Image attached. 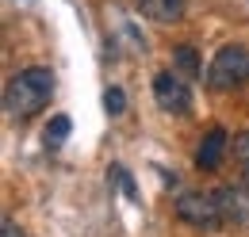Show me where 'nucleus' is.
I'll list each match as a JSON object with an SVG mask.
<instances>
[{"label":"nucleus","instance_id":"f257e3e1","mask_svg":"<svg viewBox=\"0 0 249 237\" xmlns=\"http://www.w3.org/2000/svg\"><path fill=\"white\" fill-rule=\"evenodd\" d=\"M50 92H54V73L42 69V65H31V69H23L19 77L8 81L4 103H8V111L16 118H31L50 103Z\"/></svg>","mask_w":249,"mask_h":237},{"label":"nucleus","instance_id":"f03ea898","mask_svg":"<svg viewBox=\"0 0 249 237\" xmlns=\"http://www.w3.org/2000/svg\"><path fill=\"white\" fill-rule=\"evenodd\" d=\"M207 81L211 88H242L249 85V50L230 42L215 54V61L207 65Z\"/></svg>","mask_w":249,"mask_h":237},{"label":"nucleus","instance_id":"7ed1b4c3","mask_svg":"<svg viewBox=\"0 0 249 237\" xmlns=\"http://www.w3.org/2000/svg\"><path fill=\"white\" fill-rule=\"evenodd\" d=\"M177 214L184 218L188 226H203V230H215L222 222V203H218V191H184L177 199Z\"/></svg>","mask_w":249,"mask_h":237},{"label":"nucleus","instance_id":"20e7f679","mask_svg":"<svg viewBox=\"0 0 249 237\" xmlns=\"http://www.w3.org/2000/svg\"><path fill=\"white\" fill-rule=\"evenodd\" d=\"M154 96H157V107L169 111V115H184L192 107V92H188L184 77L173 69V73H161L154 81Z\"/></svg>","mask_w":249,"mask_h":237},{"label":"nucleus","instance_id":"39448f33","mask_svg":"<svg viewBox=\"0 0 249 237\" xmlns=\"http://www.w3.org/2000/svg\"><path fill=\"white\" fill-rule=\"evenodd\" d=\"M226 146H230L226 130H222V126H211V130L203 134L199 149H196V165H199L203 172H215L218 165H222V157H226Z\"/></svg>","mask_w":249,"mask_h":237},{"label":"nucleus","instance_id":"423d86ee","mask_svg":"<svg viewBox=\"0 0 249 237\" xmlns=\"http://www.w3.org/2000/svg\"><path fill=\"white\" fill-rule=\"evenodd\" d=\"M218 203H222V222H234V226H249V187H222L218 191Z\"/></svg>","mask_w":249,"mask_h":237},{"label":"nucleus","instance_id":"0eeeda50","mask_svg":"<svg viewBox=\"0 0 249 237\" xmlns=\"http://www.w3.org/2000/svg\"><path fill=\"white\" fill-rule=\"evenodd\" d=\"M138 12L157 23H177L184 16V0H138Z\"/></svg>","mask_w":249,"mask_h":237},{"label":"nucleus","instance_id":"6e6552de","mask_svg":"<svg viewBox=\"0 0 249 237\" xmlns=\"http://www.w3.org/2000/svg\"><path fill=\"white\" fill-rule=\"evenodd\" d=\"M173 69L180 77H203V61H199V54L192 46H177L173 50Z\"/></svg>","mask_w":249,"mask_h":237},{"label":"nucleus","instance_id":"1a4fd4ad","mask_svg":"<svg viewBox=\"0 0 249 237\" xmlns=\"http://www.w3.org/2000/svg\"><path fill=\"white\" fill-rule=\"evenodd\" d=\"M107 180H115V184H119V191H123L126 199H130V203H138V184H134V176L126 172L123 165H111V169H107Z\"/></svg>","mask_w":249,"mask_h":237},{"label":"nucleus","instance_id":"9d476101","mask_svg":"<svg viewBox=\"0 0 249 237\" xmlns=\"http://www.w3.org/2000/svg\"><path fill=\"white\" fill-rule=\"evenodd\" d=\"M69 126H73L69 115H54V118H50V126H46V146H50V149L62 146L65 138H69Z\"/></svg>","mask_w":249,"mask_h":237},{"label":"nucleus","instance_id":"9b49d317","mask_svg":"<svg viewBox=\"0 0 249 237\" xmlns=\"http://www.w3.org/2000/svg\"><path fill=\"white\" fill-rule=\"evenodd\" d=\"M123 107H126L123 88H107L104 92V111H107V115H123Z\"/></svg>","mask_w":249,"mask_h":237},{"label":"nucleus","instance_id":"f8f14e48","mask_svg":"<svg viewBox=\"0 0 249 237\" xmlns=\"http://www.w3.org/2000/svg\"><path fill=\"white\" fill-rule=\"evenodd\" d=\"M230 149H234V161H242V165H249V130H242V134H234V142H230Z\"/></svg>","mask_w":249,"mask_h":237},{"label":"nucleus","instance_id":"ddd939ff","mask_svg":"<svg viewBox=\"0 0 249 237\" xmlns=\"http://www.w3.org/2000/svg\"><path fill=\"white\" fill-rule=\"evenodd\" d=\"M0 237H23V230H19L16 222H4V226H0Z\"/></svg>","mask_w":249,"mask_h":237},{"label":"nucleus","instance_id":"4468645a","mask_svg":"<svg viewBox=\"0 0 249 237\" xmlns=\"http://www.w3.org/2000/svg\"><path fill=\"white\" fill-rule=\"evenodd\" d=\"M242 184H246V187H249V165H246V180H242Z\"/></svg>","mask_w":249,"mask_h":237}]
</instances>
